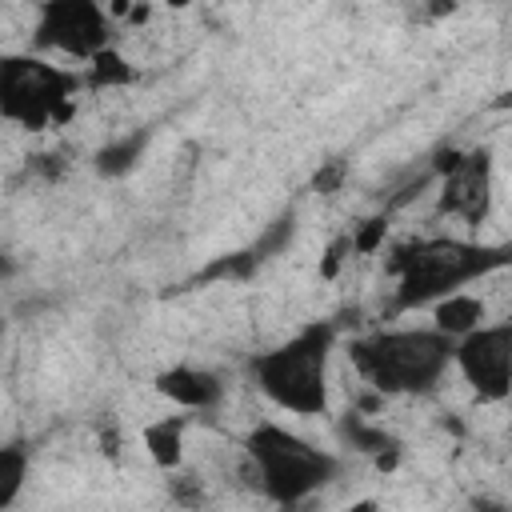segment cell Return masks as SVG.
Returning a JSON list of instances; mask_svg holds the SVG:
<instances>
[{"instance_id":"cell-12","label":"cell","mask_w":512,"mask_h":512,"mask_svg":"<svg viewBox=\"0 0 512 512\" xmlns=\"http://www.w3.org/2000/svg\"><path fill=\"white\" fill-rule=\"evenodd\" d=\"M184 428H188V416H156L144 424L140 444L156 468L176 472L184 464Z\"/></svg>"},{"instance_id":"cell-22","label":"cell","mask_w":512,"mask_h":512,"mask_svg":"<svg viewBox=\"0 0 512 512\" xmlns=\"http://www.w3.org/2000/svg\"><path fill=\"white\" fill-rule=\"evenodd\" d=\"M28 172H36L40 180H60L64 172H68V160H64V152H40V156H32L28 160Z\"/></svg>"},{"instance_id":"cell-18","label":"cell","mask_w":512,"mask_h":512,"mask_svg":"<svg viewBox=\"0 0 512 512\" xmlns=\"http://www.w3.org/2000/svg\"><path fill=\"white\" fill-rule=\"evenodd\" d=\"M168 500L176 504V508H184V512H200L204 504H208V488H204V480L196 476V472H172L168 476Z\"/></svg>"},{"instance_id":"cell-3","label":"cell","mask_w":512,"mask_h":512,"mask_svg":"<svg viewBox=\"0 0 512 512\" xmlns=\"http://www.w3.org/2000/svg\"><path fill=\"white\" fill-rule=\"evenodd\" d=\"M336 344L332 320H312L284 344L252 356L248 372L256 388L284 412L320 416L328 408V360Z\"/></svg>"},{"instance_id":"cell-1","label":"cell","mask_w":512,"mask_h":512,"mask_svg":"<svg viewBox=\"0 0 512 512\" xmlns=\"http://www.w3.org/2000/svg\"><path fill=\"white\" fill-rule=\"evenodd\" d=\"M508 256H512L508 244H468V240H452V236L404 240L392 248L388 264H384L396 276L392 308L408 312V308L436 304V300L460 292L464 284L504 268Z\"/></svg>"},{"instance_id":"cell-16","label":"cell","mask_w":512,"mask_h":512,"mask_svg":"<svg viewBox=\"0 0 512 512\" xmlns=\"http://www.w3.org/2000/svg\"><path fill=\"white\" fill-rule=\"evenodd\" d=\"M292 236H296V212H292V208H284V212H280V216H276V220H272V224H268V228H264L248 248H252V256H256V260H260V268H264L272 256H280V252L292 244Z\"/></svg>"},{"instance_id":"cell-7","label":"cell","mask_w":512,"mask_h":512,"mask_svg":"<svg viewBox=\"0 0 512 512\" xmlns=\"http://www.w3.org/2000/svg\"><path fill=\"white\" fill-rule=\"evenodd\" d=\"M452 364L480 400H504L512 388V324H484L452 344Z\"/></svg>"},{"instance_id":"cell-27","label":"cell","mask_w":512,"mask_h":512,"mask_svg":"<svg viewBox=\"0 0 512 512\" xmlns=\"http://www.w3.org/2000/svg\"><path fill=\"white\" fill-rule=\"evenodd\" d=\"M472 512H508L500 500H488V496H480V500H472Z\"/></svg>"},{"instance_id":"cell-23","label":"cell","mask_w":512,"mask_h":512,"mask_svg":"<svg viewBox=\"0 0 512 512\" xmlns=\"http://www.w3.org/2000/svg\"><path fill=\"white\" fill-rule=\"evenodd\" d=\"M352 256V240L348 236H336L332 244H328V252H324V260H320V276L324 280H332L336 272H340V264Z\"/></svg>"},{"instance_id":"cell-6","label":"cell","mask_w":512,"mask_h":512,"mask_svg":"<svg viewBox=\"0 0 512 512\" xmlns=\"http://www.w3.org/2000/svg\"><path fill=\"white\" fill-rule=\"evenodd\" d=\"M32 44L44 52H64V56L88 64L96 52L112 48L108 8H100L96 0H48L36 8Z\"/></svg>"},{"instance_id":"cell-24","label":"cell","mask_w":512,"mask_h":512,"mask_svg":"<svg viewBox=\"0 0 512 512\" xmlns=\"http://www.w3.org/2000/svg\"><path fill=\"white\" fill-rule=\"evenodd\" d=\"M400 456H404V448L396 444V448H388V452H380V456H372V464H376V472H396V464H400Z\"/></svg>"},{"instance_id":"cell-13","label":"cell","mask_w":512,"mask_h":512,"mask_svg":"<svg viewBox=\"0 0 512 512\" xmlns=\"http://www.w3.org/2000/svg\"><path fill=\"white\" fill-rule=\"evenodd\" d=\"M148 140H152V132H148V128H132V132H124V136H116V140L100 144V148H96V156H92L96 176H104V180H120V176H128V172L140 164V156H144Z\"/></svg>"},{"instance_id":"cell-10","label":"cell","mask_w":512,"mask_h":512,"mask_svg":"<svg viewBox=\"0 0 512 512\" xmlns=\"http://www.w3.org/2000/svg\"><path fill=\"white\" fill-rule=\"evenodd\" d=\"M260 272V260L252 256V248H236V252H220L208 264H200L188 280H180L168 292H192V288H208V284H244Z\"/></svg>"},{"instance_id":"cell-17","label":"cell","mask_w":512,"mask_h":512,"mask_svg":"<svg viewBox=\"0 0 512 512\" xmlns=\"http://www.w3.org/2000/svg\"><path fill=\"white\" fill-rule=\"evenodd\" d=\"M28 476V452L20 444H0V512L12 508Z\"/></svg>"},{"instance_id":"cell-2","label":"cell","mask_w":512,"mask_h":512,"mask_svg":"<svg viewBox=\"0 0 512 512\" xmlns=\"http://www.w3.org/2000/svg\"><path fill=\"white\" fill-rule=\"evenodd\" d=\"M452 344L436 328H392L348 340L352 368L380 396H420L440 384L452 364Z\"/></svg>"},{"instance_id":"cell-9","label":"cell","mask_w":512,"mask_h":512,"mask_svg":"<svg viewBox=\"0 0 512 512\" xmlns=\"http://www.w3.org/2000/svg\"><path fill=\"white\" fill-rule=\"evenodd\" d=\"M156 392L168 396L184 412H212L224 400L220 376L200 364H172V368L156 372Z\"/></svg>"},{"instance_id":"cell-28","label":"cell","mask_w":512,"mask_h":512,"mask_svg":"<svg viewBox=\"0 0 512 512\" xmlns=\"http://www.w3.org/2000/svg\"><path fill=\"white\" fill-rule=\"evenodd\" d=\"M344 512H380V504H376L372 496H364V500H356V504H348Z\"/></svg>"},{"instance_id":"cell-25","label":"cell","mask_w":512,"mask_h":512,"mask_svg":"<svg viewBox=\"0 0 512 512\" xmlns=\"http://www.w3.org/2000/svg\"><path fill=\"white\" fill-rule=\"evenodd\" d=\"M16 272H20V264H16V256L0 248V284H4V280H12Z\"/></svg>"},{"instance_id":"cell-21","label":"cell","mask_w":512,"mask_h":512,"mask_svg":"<svg viewBox=\"0 0 512 512\" xmlns=\"http://www.w3.org/2000/svg\"><path fill=\"white\" fill-rule=\"evenodd\" d=\"M344 180H348V160H340V156L320 160V168L312 172V188H316L320 196H336V192L344 188Z\"/></svg>"},{"instance_id":"cell-20","label":"cell","mask_w":512,"mask_h":512,"mask_svg":"<svg viewBox=\"0 0 512 512\" xmlns=\"http://www.w3.org/2000/svg\"><path fill=\"white\" fill-rule=\"evenodd\" d=\"M384 236H388V216L380 212V216H368L348 240H352V252H356V256H372V252L384 244Z\"/></svg>"},{"instance_id":"cell-26","label":"cell","mask_w":512,"mask_h":512,"mask_svg":"<svg viewBox=\"0 0 512 512\" xmlns=\"http://www.w3.org/2000/svg\"><path fill=\"white\" fill-rule=\"evenodd\" d=\"M380 404H384V396H380V392H364V396H360L352 408H356V412H376Z\"/></svg>"},{"instance_id":"cell-14","label":"cell","mask_w":512,"mask_h":512,"mask_svg":"<svg viewBox=\"0 0 512 512\" xmlns=\"http://www.w3.org/2000/svg\"><path fill=\"white\" fill-rule=\"evenodd\" d=\"M336 436L344 440V448H352V452H360V456H380V452H388V448L400 444L388 428L368 424L364 412H356V408H348V412L336 420Z\"/></svg>"},{"instance_id":"cell-15","label":"cell","mask_w":512,"mask_h":512,"mask_svg":"<svg viewBox=\"0 0 512 512\" xmlns=\"http://www.w3.org/2000/svg\"><path fill=\"white\" fill-rule=\"evenodd\" d=\"M136 76H140V72H136L116 48H104V52H96V56L84 64L80 84L92 88V92H104V88H128V84H136Z\"/></svg>"},{"instance_id":"cell-29","label":"cell","mask_w":512,"mask_h":512,"mask_svg":"<svg viewBox=\"0 0 512 512\" xmlns=\"http://www.w3.org/2000/svg\"><path fill=\"white\" fill-rule=\"evenodd\" d=\"M4 332H8V320L0 316V348H4Z\"/></svg>"},{"instance_id":"cell-4","label":"cell","mask_w":512,"mask_h":512,"mask_svg":"<svg viewBox=\"0 0 512 512\" xmlns=\"http://www.w3.org/2000/svg\"><path fill=\"white\" fill-rule=\"evenodd\" d=\"M244 456L260 472V492L280 508H300L340 472V460L332 452L308 444L280 424H256L244 436Z\"/></svg>"},{"instance_id":"cell-11","label":"cell","mask_w":512,"mask_h":512,"mask_svg":"<svg viewBox=\"0 0 512 512\" xmlns=\"http://www.w3.org/2000/svg\"><path fill=\"white\" fill-rule=\"evenodd\" d=\"M484 320H488V308L472 292H452V296L432 304V328L440 336H448V340H460V336L484 328Z\"/></svg>"},{"instance_id":"cell-8","label":"cell","mask_w":512,"mask_h":512,"mask_svg":"<svg viewBox=\"0 0 512 512\" xmlns=\"http://www.w3.org/2000/svg\"><path fill=\"white\" fill-rule=\"evenodd\" d=\"M444 216H460L464 224H480L492 208V152L472 148L464 160L440 180V204Z\"/></svg>"},{"instance_id":"cell-5","label":"cell","mask_w":512,"mask_h":512,"mask_svg":"<svg viewBox=\"0 0 512 512\" xmlns=\"http://www.w3.org/2000/svg\"><path fill=\"white\" fill-rule=\"evenodd\" d=\"M80 88L84 84L76 72H64L32 52L0 56V116L28 132L64 124L72 116V96Z\"/></svg>"},{"instance_id":"cell-19","label":"cell","mask_w":512,"mask_h":512,"mask_svg":"<svg viewBox=\"0 0 512 512\" xmlns=\"http://www.w3.org/2000/svg\"><path fill=\"white\" fill-rule=\"evenodd\" d=\"M432 184H436V176L428 172V164H420V172L412 168V172H408V180H404L396 192H388V196H384V216H392V212L408 208V204H412V200H420Z\"/></svg>"}]
</instances>
